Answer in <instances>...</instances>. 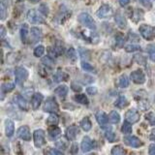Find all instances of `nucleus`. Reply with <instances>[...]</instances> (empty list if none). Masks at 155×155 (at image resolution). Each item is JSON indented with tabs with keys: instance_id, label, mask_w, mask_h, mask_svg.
Masks as SVG:
<instances>
[{
	"instance_id": "2f4dec72",
	"label": "nucleus",
	"mask_w": 155,
	"mask_h": 155,
	"mask_svg": "<svg viewBox=\"0 0 155 155\" xmlns=\"http://www.w3.org/2000/svg\"><path fill=\"white\" fill-rule=\"evenodd\" d=\"M74 99L76 100V102H78L79 104L81 105H88L89 104V100L87 98V96L85 94H76Z\"/></svg>"
},
{
	"instance_id": "cd10ccee",
	"label": "nucleus",
	"mask_w": 155,
	"mask_h": 155,
	"mask_svg": "<svg viewBox=\"0 0 155 155\" xmlns=\"http://www.w3.org/2000/svg\"><path fill=\"white\" fill-rule=\"evenodd\" d=\"M109 121L111 124H117L120 121V114L116 110H111L109 114Z\"/></svg>"
},
{
	"instance_id": "5fc2aeb1",
	"label": "nucleus",
	"mask_w": 155,
	"mask_h": 155,
	"mask_svg": "<svg viewBox=\"0 0 155 155\" xmlns=\"http://www.w3.org/2000/svg\"><path fill=\"white\" fill-rule=\"evenodd\" d=\"M115 43H116V45H117V46H121L124 43L123 37L121 36V35H117V36L115 37Z\"/></svg>"
},
{
	"instance_id": "9d476101",
	"label": "nucleus",
	"mask_w": 155,
	"mask_h": 155,
	"mask_svg": "<svg viewBox=\"0 0 155 155\" xmlns=\"http://www.w3.org/2000/svg\"><path fill=\"white\" fill-rule=\"evenodd\" d=\"M111 13H113V9L110 6L109 4H103L101 5L100 8L97 10L96 12V16L99 18H105L110 16Z\"/></svg>"
},
{
	"instance_id": "f704fd0d",
	"label": "nucleus",
	"mask_w": 155,
	"mask_h": 155,
	"mask_svg": "<svg viewBox=\"0 0 155 155\" xmlns=\"http://www.w3.org/2000/svg\"><path fill=\"white\" fill-rule=\"evenodd\" d=\"M133 128H132V123L128 122V121L125 120V122H123L122 126H121V132L125 135H129L132 133Z\"/></svg>"
},
{
	"instance_id": "c85d7f7f",
	"label": "nucleus",
	"mask_w": 155,
	"mask_h": 155,
	"mask_svg": "<svg viewBox=\"0 0 155 155\" xmlns=\"http://www.w3.org/2000/svg\"><path fill=\"white\" fill-rule=\"evenodd\" d=\"M143 12L142 11V10L135 9V10H133V12L131 13V17L130 18H132L134 19V21L138 22V21H142V19L143 18Z\"/></svg>"
},
{
	"instance_id": "f8f14e48",
	"label": "nucleus",
	"mask_w": 155,
	"mask_h": 155,
	"mask_svg": "<svg viewBox=\"0 0 155 155\" xmlns=\"http://www.w3.org/2000/svg\"><path fill=\"white\" fill-rule=\"evenodd\" d=\"M18 137L21 139L22 140L25 142H29L31 140V133H30V128L27 125L21 126L18 130Z\"/></svg>"
},
{
	"instance_id": "6ab92c4d",
	"label": "nucleus",
	"mask_w": 155,
	"mask_h": 155,
	"mask_svg": "<svg viewBox=\"0 0 155 155\" xmlns=\"http://www.w3.org/2000/svg\"><path fill=\"white\" fill-rule=\"evenodd\" d=\"M52 80L55 82L67 81L68 80H69V75H68L67 73L61 71V70H58L55 74L52 76Z\"/></svg>"
},
{
	"instance_id": "052dcab7",
	"label": "nucleus",
	"mask_w": 155,
	"mask_h": 155,
	"mask_svg": "<svg viewBox=\"0 0 155 155\" xmlns=\"http://www.w3.org/2000/svg\"><path fill=\"white\" fill-rule=\"evenodd\" d=\"M5 34H6V29H5V27L3 25H1V38L4 37Z\"/></svg>"
},
{
	"instance_id": "7c9ffc66",
	"label": "nucleus",
	"mask_w": 155,
	"mask_h": 155,
	"mask_svg": "<svg viewBox=\"0 0 155 155\" xmlns=\"http://www.w3.org/2000/svg\"><path fill=\"white\" fill-rule=\"evenodd\" d=\"M21 59V55L18 52H10L7 54V62L9 64H14Z\"/></svg>"
},
{
	"instance_id": "7ed1b4c3",
	"label": "nucleus",
	"mask_w": 155,
	"mask_h": 155,
	"mask_svg": "<svg viewBox=\"0 0 155 155\" xmlns=\"http://www.w3.org/2000/svg\"><path fill=\"white\" fill-rule=\"evenodd\" d=\"M27 21L32 24H44L46 23V19L44 18L43 15L40 12H37L36 10H29L26 15Z\"/></svg>"
},
{
	"instance_id": "473e14b6",
	"label": "nucleus",
	"mask_w": 155,
	"mask_h": 155,
	"mask_svg": "<svg viewBox=\"0 0 155 155\" xmlns=\"http://www.w3.org/2000/svg\"><path fill=\"white\" fill-rule=\"evenodd\" d=\"M41 62L43 63V65H45L48 68H51V69L54 67V61H53L52 57L50 55H46V56L42 57Z\"/></svg>"
},
{
	"instance_id": "c756f323",
	"label": "nucleus",
	"mask_w": 155,
	"mask_h": 155,
	"mask_svg": "<svg viewBox=\"0 0 155 155\" xmlns=\"http://www.w3.org/2000/svg\"><path fill=\"white\" fill-rule=\"evenodd\" d=\"M67 57L69 61L71 62V64H75L77 59H78V55H77V51L74 48H70L67 51Z\"/></svg>"
},
{
	"instance_id": "a18cd8bd",
	"label": "nucleus",
	"mask_w": 155,
	"mask_h": 155,
	"mask_svg": "<svg viewBox=\"0 0 155 155\" xmlns=\"http://www.w3.org/2000/svg\"><path fill=\"white\" fill-rule=\"evenodd\" d=\"M144 118H145V120L148 121V122L150 123V125L155 126V114L154 113H152V111L147 113L144 115Z\"/></svg>"
},
{
	"instance_id": "13d9d810",
	"label": "nucleus",
	"mask_w": 155,
	"mask_h": 155,
	"mask_svg": "<svg viewBox=\"0 0 155 155\" xmlns=\"http://www.w3.org/2000/svg\"><path fill=\"white\" fill-rule=\"evenodd\" d=\"M118 3L121 7H125L130 3V0H118Z\"/></svg>"
},
{
	"instance_id": "4d7b16f0",
	"label": "nucleus",
	"mask_w": 155,
	"mask_h": 155,
	"mask_svg": "<svg viewBox=\"0 0 155 155\" xmlns=\"http://www.w3.org/2000/svg\"><path fill=\"white\" fill-rule=\"evenodd\" d=\"M148 153L150 155H155V143H150L148 147Z\"/></svg>"
},
{
	"instance_id": "bb28decb",
	"label": "nucleus",
	"mask_w": 155,
	"mask_h": 155,
	"mask_svg": "<svg viewBox=\"0 0 155 155\" xmlns=\"http://www.w3.org/2000/svg\"><path fill=\"white\" fill-rule=\"evenodd\" d=\"M15 88V84L14 82H6V84H3L1 86V99L3 100L4 98V94L8 93V92H11Z\"/></svg>"
},
{
	"instance_id": "aec40b11",
	"label": "nucleus",
	"mask_w": 155,
	"mask_h": 155,
	"mask_svg": "<svg viewBox=\"0 0 155 155\" xmlns=\"http://www.w3.org/2000/svg\"><path fill=\"white\" fill-rule=\"evenodd\" d=\"M68 91H69V88L68 86L65 84H61L59 86H57L56 88L54 89V94L58 97H60L61 99L65 98L68 94Z\"/></svg>"
},
{
	"instance_id": "dca6fc26",
	"label": "nucleus",
	"mask_w": 155,
	"mask_h": 155,
	"mask_svg": "<svg viewBox=\"0 0 155 155\" xmlns=\"http://www.w3.org/2000/svg\"><path fill=\"white\" fill-rule=\"evenodd\" d=\"M95 118L96 121L98 122V124H100L101 126H105L108 124V121H109V115L107 114L105 111L103 110H98L97 113L95 114Z\"/></svg>"
},
{
	"instance_id": "4468645a",
	"label": "nucleus",
	"mask_w": 155,
	"mask_h": 155,
	"mask_svg": "<svg viewBox=\"0 0 155 155\" xmlns=\"http://www.w3.org/2000/svg\"><path fill=\"white\" fill-rule=\"evenodd\" d=\"M44 100V96L42 93L40 92H36L32 95V98H31V107L34 110H36L39 109V107L41 106L42 102Z\"/></svg>"
},
{
	"instance_id": "49530a36",
	"label": "nucleus",
	"mask_w": 155,
	"mask_h": 155,
	"mask_svg": "<svg viewBox=\"0 0 155 155\" xmlns=\"http://www.w3.org/2000/svg\"><path fill=\"white\" fill-rule=\"evenodd\" d=\"M39 12H40L43 16H48V13H50V9H48V6L47 4H41L39 6Z\"/></svg>"
},
{
	"instance_id": "680f3d73",
	"label": "nucleus",
	"mask_w": 155,
	"mask_h": 155,
	"mask_svg": "<svg viewBox=\"0 0 155 155\" xmlns=\"http://www.w3.org/2000/svg\"><path fill=\"white\" fill-rule=\"evenodd\" d=\"M29 1H30L31 3H37V2L40 1V0H29Z\"/></svg>"
},
{
	"instance_id": "4c0bfd02",
	"label": "nucleus",
	"mask_w": 155,
	"mask_h": 155,
	"mask_svg": "<svg viewBox=\"0 0 155 155\" xmlns=\"http://www.w3.org/2000/svg\"><path fill=\"white\" fill-rule=\"evenodd\" d=\"M110 153L113 155H123L126 153L125 149L123 148L122 145H115L110 150Z\"/></svg>"
},
{
	"instance_id": "f3484780",
	"label": "nucleus",
	"mask_w": 155,
	"mask_h": 155,
	"mask_svg": "<svg viewBox=\"0 0 155 155\" xmlns=\"http://www.w3.org/2000/svg\"><path fill=\"white\" fill-rule=\"evenodd\" d=\"M114 21L120 29H125L127 27V21L125 17L120 12H117L114 15Z\"/></svg>"
},
{
	"instance_id": "b1692460",
	"label": "nucleus",
	"mask_w": 155,
	"mask_h": 155,
	"mask_svg": "<svg viewBox=\"0 0 155 155\" xmlns=\"http://www.w3.org/2000/svg\"><path fill=\"white\" fill-rule=\"evenodd\" d=\"M59 123V116L55 113H51L46 120V124L48 126H56Z\"/></svg>"
},
{
	"instance_id": "864d4df0",
	"label": "nucleus",
	"mask_w": 155,
	"mask_h": 155,
	"mask_svg": "<svg viewBox=\"0 0 155 155\" xmlns=\"http://www.w3.org/2000/svg\"><path fill=\"white\" fill-rule=\"evenodd\" d=\"M78 151H79V147H78V143H74L71 145V148H70V153L72 154H77Z\"/></svg>"
},
{
	"instance_id": "e433bc0d",
	"label": "nucleus",
	"mask_w": 155,
	"mask_h": 155,
	"mask_svg": "<svg viewBox=\"0 0 155 155\" xmlns=\"http://www.w3.org/2000/svg\"><path fill=\"white\" fill-rule=\"evenodd\" d=\"M30 32H31L32 37L35 39L36 41H39L42 38V36H43L42 30H41L40 28H38V27H32L30 29Z\"/></svg>"
},
{
	"instance_id": "8fccbe9b",
	"label": "nucleus",
	"mask_w": 155,
	"mask_h": 155,
	"mask_svg": "<svg viewBox=\"0 0 155 155\" xmlns=\"http://www.w3.org/2000/svg\"><path fill=\"white\" fill-rule=\"evenodd\" d=\"M71 88H72L73 91H75V92H81V89H82V87L79 84H76L75 81H73L71 84Z\"/></svg>"
},
{
	"instance_id": "f03ea898",
	"label": "nucleus",
	"mask_w": 155,
	"mask_h": 155,
	"mask_svg": "<svg viewBox=\"0 0 155 155\" xmlns=\"http://www.w3.org/2000/svg\"><path fill=\"white\" fill-rule=\"evenodd\" d=\"M139 32L147 41H151L155 38V27L150 26L148 24H140L139 27Z\"/></svg>"
},
{
	"instance_id": "1a4fd4ad",
	"label": "nucleus",
	"mask_w": 155,
	"mask_h": 155,
	"mask_svg": "<svg viewBox=\"0 0 155 155\" xmlns=\"http://www.w3.org/2000/svg\"><path fill=\"white\" fill-rule=\"evenodd\" d=\"M124 117H125V120H126V121H128V122L132 123V124L139 122V120H140V117L139 111H138L137 110H135V109L128 110L125 113Z\"/></svg>"
},
{
	"instance_id": "3c124183",
	"label": "nucleus",
	"mask_w": 155,
	"mask_h": 155,
	"mask_svg": "<svg viewBox=\"0 0 155 155\" xmlns=\"http://www.w3.org/2000/svg\"><path fill=\"white\" fill-rule=\"evenodd\" d=\"M55 145L58 149H62V150L67 149V144L65 142H63V140H58V142L55 143Z\"/></svg>"
},
{
	"instance_id": "2eb2a0df",
	"label": "nucleus",
	"mask_w": 155,
	"mask_h": 155,
	"mask_svg": "<svg viewBox=\"0 0 155 155\" xmlns=\"http://www.w3.org/2000/svg\"><path fill=\"white\" fill-rule=\"evenodd\" d=\"M14 100H15V103H16L17 105H18V107L21 110H28V109H29V107H28V103H27V101H26V99L24 98L23 96H21V95H16L14 97Z\"/></svg>"
},
{
	"instance_id": "72a5a7b5",
	"label": "nucleus",
	"mask_w": 155,
	"mask_h": 155,
	"mask_svg": "<svg viewBox=\"0 0 155 155\" xmlns=\"http://www.w3.org/2000/svg\"><path fill=\"white\" fill-rule=\"evenodd\" d=\"M118 86L121 88H126V87L129 86V79L128 77L125 74L121 75L118 79Z\"/></svg>"
},
{
	"instance_id": "79ce46f5",
	"label": "nucleus",
	"mask_w": 155,
	"mask_h": 155,
	"mask_svg": "<svg viewBox=\"0 0 155 155\" xmlns=\"http://www.w3.org/2000/svg\"><path fill=\"white\" fill-rule=\"evenodd\" d=\"M0 14H1V21H4L8 14V6L5 5L4 1H1V7H0Z\"/></svg>"
},
{
	"instance_id": "39448f33",
	"label": "nucleus",
	"mask_w": 155,
	"mask_h": 155,
	"mask_svg": "<svg viewBox=\"0 0 155 155\" xmlns=\"http://www.w3.org/2000/svg\"><path fill=\"white\" fill-rule=\"evenodd\" d=\"M43 110L45 113H57L59 110V105L57 104L56 100L53 97L48 98L45 102V104L43 106Z\"/></svg>"
},
{
	"instance_id": "423d86ee",
	"label": "nucleus",
	"mask_w": 155,
	"mask_h": 155,
	"mask_svg": "<svg viewBox=\"0 0 155 155\" xmlns=\"http://www.w3.org/2000/svg\"><path fill=\"white\" fill-rule=\"evenodd\" d=\"M33 140L35 147L38 148L43 147L46 144V139H45V131L42 129H37L33 133Z\"/></svg>"
},
{
	"instance_id": "bf43d9fd",
	"label": "nucleus",
	"mask_w": 155,
	"mask_h": 155,
	"mask_svg": "<svg viewBox=\"0 0 155 155\" xmlns=\"http://www.w3.org/2000/svg\"><path fill=\"white\" fill-rule=\"evenodd\" d=\"M149 139L151 140H155V128L151 131V133H150Z\"/></svg>"
},
{
	"instance_id": "de8ad7c7",
	"label": "nucleus",
	"mask_w": 155,
	"mask_h": 155,
	"mask_svg": "<svg viewBox=\"0 0 155 155\" xmlns=\"http://www.w3.org/2000/svg\"><path fill=\"white\" fill-rule=\"evenodd\" d=\"M46 154H51V155H61L64 152L62 150H59L58 148H52V147H48L47 151H45Z\"/></svg>"
},
{
	"instance_id": "a19ab883",
	"label": "nucleus",
	"mask_w": 155,
	"mask_h": 155,
	"mask_svg": "<svg viewBox=\"0 0 155 155\" xmlns=\"http://www.w3.org/2000/svg\"><path fill=\"white\" fill-rule=\"evenodd\" d=\"M124 50L126 52H134V51H137L140 50V47L137 44H129V45L125 46Z\"/></svg>"
},
{
	"instance_id": "a878e982",
	"label": "nucleus",
	"mask_w": 155,
	"mask_h": 155,
	"mask_svg": "<svg viewBox=\"0 0 155 155\" xmlns=\"http://www.w3.org/2000/svg\"><path fill=\"white\" fill-rule=\"evenodd\" d=\"M80 125H81V129L84 131H85V132H88V131H90L92 128V123H91L89 117H87V116L86 117H84L81 120Z\"/></svg>"
},
{
	"instance_id": "0eeeda50",
	"label": "nucleus",
	"mask_w": 155,
	"mask_h": 155,
	"mask_svg": "<svg viewBox=\"0 0 155 155\" xmlns=\"http://www.w3.org/2000/svg\"><path fill=\"white\" fill-rule=\"evenodd\" d=\"M123 142L126 145H128V147H135V148H138V147H140L143 145V142L140 140L138 137H136V136H126L123 139Z\"/></svg>"
},
{
	"instance_id": "412c9836",
	"label": "nucleus",
	"mask_w": 155,
	"mask_h": 155,
	"mask_svg": "<svg viewBox=\"0 0 155 155\" xmlns=\"http://www.w3.org/2000/svg\"><path fill=\"white\" fill-rule=\"evenodd\" d=\"M48 137L51 140H55L58 137H60L61 135V129L57 126H51V128L48 129Z\"/></svg>"
},
{
	"instance_id": "e2e57ef3",
	"label": "nucleus",
	"mask_w": 155,
	"mask_h": 155,
	"mask_svg": "<svg viewBox=\"0 0 155 155\" xmlns=\"http://www.w3.org/2000/svg\"><path fill=\"white\" fill-rule=\"evenodd\" d=\"M18 2H21V1H24V0H17Z\"/></svg>"
},
{
	"instance_id": "6e6552de",
	"label": "nucleus",
	"mask_w": 155,
	"mask_h": 155,
	"mask_svg": "<svg viewBox=\"0 0 155 155\" xmlns=\"http://www.w3.org/2000/svg\"><path fill=\"white\" fill-rule=\"evenodd\" d=\"M131 80L136 84H143L145 82V75L142 70H135L130 75Z\"/></svg>"
},
{
	"instance_id": "ddd939ff",
	"label": "nucleus",
	"mask_w": 155,
	"mask_h": 155,
	"mask_svg": "<svg viewBox=\"0 0 155 155\" xmlns=\"http://www.w3.org/2000/svg\"><path fill=\"white\" fill-rule=\"evenodd\" d=\"M79 132H80V129H79V127H78V125L72 124L66 129L65 137L68 140H75L77 136L79 135Z\"/></svg>"
},
{
	"instance_id": "4be33fe9",
	"label": "nucleus",
	"mask_w": 155,
	"mask_h": 155,
	"mask_svg": "<svg viewBox=\"0 0 155 155\" xmlns=\"http://www.w3.org/2000/svg\"><path fill=\"white\" fill-rule=\"evenodd\" d=\"M82 37H84V40H89V42L92 44H97L99 41L98 34H97L94 30H93V32L91 31L89 34H86L84 32H82Z\"/></svg>"
},
{
	"instance_id": "393cba45",
	"label": "nucleus",
	"mask_w": 155,
	"mask_h": 155,
	"mask_svg": "<svg viewBox=\"0 0 155 155\" xmlns=\"http://www.w3.org/2000/svg\"><path fill=\"white\" fill-rule=\"evenodd\" d=\"M103 128H105V137L106 139L109 140L110 143H114L115 139H116V136L115 133L111 130V127H105V126H102Z\"/></svg>"
},
{
	"instance_id": "58836bf2",
	"label": "nucleus",
	"mask_w": 155,
	"mask_h": 155,
	"mask_svg": "<svg viewBox=\"0 0 155 155\" xmlns=\"http://www.w3.org/2000/svg\"><path fill=\"white\" fill-rule=\"evenodd\" d=\"M81 66L82 68V70L85 71V72H90V73H95V68L92 66L90 63L86 62L85 60H82L81 63Z\"/></svg>"
},
{
	"instance_id": "9b49d317",
	"label": "nucleus",
	"mask_w": 155,
	"mask_h": 155,
	"mask_svg": "<svg viewBox=\"0 0 155 155\" xmlns=\"http://www.w3.org/2000/svg\"><path fill=\"white\" fill-rule=\"evenodd\" d=\"M96 147V143L94 140H92L89 137H85L82 139L81 143V148L82 150V152H88L91 149H93Z\"/></svg>"
},
{
	"instance_id": "ea45409f",
	"label": "nucleus",
	"mask_w": 155,
	"mask_h": 155,
	"mask_svg": "<svg viewBox=\"0 0 155 155\" xmlns=\"http://www.w3.org/2000/svg\"><path fill=\"white\" fill-rule=\"evenodd\" d=\"M45 47L43 45H39L37 46L35 48H34L33 51V54L35 57H41L42 55H44V53H45Z\"/></svg>"
},
{
	"instance_id": "37998d69",
	"label": "nucleus",
	"mask_w": 155,
	"mask_h": 155,
	"mask_svg": "<svg viewBox=\"0 0 155 155\" xmlns=\"http://www.w3.org/2000/svg\"><path fill=\"white\" fill-rule=\"evenodd\" d=\"M147 51L148 52L149 59L151 60L152 62H155V46L154 45H149V46H147Z\"/></svg>"
},
{
	"instance_id": "a211bd4d",
	"label": "nucleus",
	"mask_w": 155,
	"mask_h": 155,
	"mask_svg": "<svg viewBox=\"0 0 155 155\" xmlns=\"http://www.w3.org/2000/svg\"><path fill=\"white\" fill-rule=\"evenodd\" d=\"M15 133V123L11 119H6L5 120V135L8 138L13 137Z\"/></svg>"
},
{
	"instance_id": "09e8293b",
	"label": "nucleus",
	"mask_w": 155,
	"mask_h": 155,
	"mask_svg": "<svg viewBox=\"0 0 155 155\" xmlns=\"http://www.w3.org/2000/svg\"><path fill=\"white\" fill-rule=\"evenodd\" d=\"M139 2L142 4L145 9H147V10H151L152 9L151 0H139Z\"/></svg>"
},
{
	"instance_id": "c9c22d12",
	"label": "nucleus",
	"mask_w": 155,
	"mask_h": 155,
	"mask_svg": "<svg viewBox=\"0 0 155 155\" xmlns=\"http://www.w3.org/2000/svg\"><path fill=\"white\" fill-rule=\"evenodd\" d=\"M28 33H29L28 26L26 24H23L21 28V39L22 43H26L27 38H28Z\"/></svg>"
},
{
	"instance_id": "c03bdc74",
	"label": "nucleus",
	"mask_w": 155,
	"mask_h": 155,
	"mask_svg": "<svg viewBox=\"0 0 155 155\" xmlns=\"http://www.w3.org/2000/svg\"><path fill=\"white\" fill-rule=\"evenodd\" d=\"M134 60L138 62V64H140L143 66H147V58L142 54H136L134 56Z\"/></svg>"
},
{
	"instance_id": "f257e3e1",
	"label": "nucleus",
	"mask_w": 155,
	"mask_h": 155,
	"mask_svg": "<svg viewBox=\"0 0 155 155\" xmlns=\"http://www.w3.org/2000/svg\"><path fill=\"white\" fill-rule=\"evenodd\" d=\"M78 21H79L82 26L87 27L88 29H90V30H95L96 29V22L94 21V18L87 13H81L79 16H78Z\"/></svg>"
},
{
	"instance_id": "603ef678",
	"label": "nucleus",
	"mask_w": 155,
	"mask_h": 155,
	"mask_svg": "<svg viewBox=\"0 0 155 155\" xmlns=\"http://www.w3.org/2000/svg\"><path fill=\"white\" fill-rule=\"evenodd\" d=\"M97 92H98V89L95 86H88L86 88V93L89 95H95L97 94Z\"/></svg>"
},
{
	"instance_id": "20e7f679",
	"label": "nucleus",
	"mask_w": 155,
	"mask_h": 155,
	"mask_svg": "<svg viewBox=\"0 0 155 155\" xmlns=\"http://www.w3.org/2000/svg\"><path fill=\"white\" fill-rule=\"evenodd\" d=\"M15 76H16V82L19 85H22L28 79L29 73L26 68L22 66H18L15 68Z\"/></svg>"
},
{
	"instance_id": "6e6d98bb",
	"label": "nucleus",
	"mask_w": 155,
	"mask_h": 155,
	"mask_svg": "<svg viewBox=\"0 0 155 155\" xmlns=\"http://www.w3.org/2000/svg\"><path fill=\"white\" fill-rule=\"evenodd\" d=\"M80 53L82 56V58H90V56H87V55H89V51L87 50H84V48H80Z\"/></svg>"
},
{
	"instance_id": "5701e85b",
	"label": "nucleus",
	"mask_w": 155,
	"mask_h": 155,
	"mask_svg": "<svg viewBox=\"0 0 155 155\" xmlns=\"http://www.w3.org/2000/svg\"><path fill=\"white\" fill-rule=\"evenodd\" d=\"M128 105H129V102L124 95H120L114 102V106L118 109H123L125 107H127Z\"/></svg>"
}]
</instances>
